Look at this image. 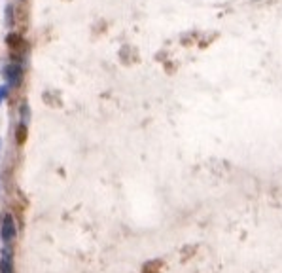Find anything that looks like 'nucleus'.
<instances>
[{
    "label": "nucleus",
    "instance_id": "6",
    "mask_svg": "<svg viewBox=\"0 0 282 273\" xmlns=\"http://www.w3.org/2000/svg\"><path fill=\"white\" fill-rule=\"evenodd\" d=\"M21 2H27V0H21Z\"/></svg>",
    "mask_w": 282,
    "mask_h": 273
},
{
    "label": "nucleus",
    "instance_id": "4",
    "mask_svg": "<svg viewBox=\"0 0 282 273\" xmlns=\"http://www.w3.org/2000/svg\"><path fill=\"white\" fill-rule=\"evenodd\" d=\"M29 118H31V108L27 105H21V124H23V127H27Z\"/></svg>",
    "mask_w": 282,
    "mask_h": 273
},
{
    "label": "nucleus",
    "instance_id": "1",
    "mask_svg": "<svg viewBox=\"0 0 282 273\" xmlns=\"http://www.w3.org/2000/svg\"><path fill=\"white\" fill-rule=\"evenodd\" d=\"M2 74H4V80L10 89H17L25 78V59H13L8 65H4Z\"/></svg>",
    "mask_w": 282,
    "mask_h": 273
},
{
    "label": "nucleus",
    "instance_id": "3",
    "mask_svg": "<svg viewBox=\"0 0 282 273\" xmlns=\"http://www.w3.org/2000/svg\"><path fill=\"white\" fill-rule=\"evenodd\" d=\"M0 273H13V262L10 250H4V255L0 258Z\"/></svg>",
    "mask_w": 282,
    "mask_h": 273
},
{
    "label": "nucleus",
    "instance_id": "5",
    "mask_svg": "<svg viewBox=\"0 0 282 273\" xmlns=\"http://www.w3.org/2000/svg\"><path fill=\"white\" fill-rule=\"evenodd\" d=\"M8 91H10V87H8V84H4V86H0V106H2V103L8 99Z\"/></svg>",
    "mask_w": 282,
    "mask_h": 273
},
{
    "label": "nucleus",
    "instance_id": "2",
    "mask_svg": "<svg viewBox=\"0 0 282 273\" xmlns=\"http://www.w3.org/2000/svg\"><path fill=\"white\" fill-rule=\"evenodd\" d=\"M17 236V228H15V220L12 215H4L2 218V226H0V237L4 243H12Z\"/></svg>",
    "mask_w": 282,
    "mask_h": 273
}]
</instances>
